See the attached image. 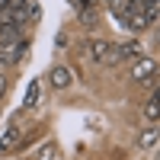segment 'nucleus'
Returning a JSON list of instances; mask_svg holds the SVG:
<instances>
[{"label": "nucleus", "mask_w": 160, "mask_h": 160, "mask_svg": "<svg viewBox=\"0 0 160 160\" xmlns=\"http://www.w3.org/2000/svg\"><path fill=\"white\" fill-rule=\"evenodd\" d=\"M106 51H109V42H106V38H90L87 42V55L93 61H106Z\"/></svg>", "instance_id": "6"}, {"label": "nucleus", "mask_w": 160, "mask_h": 160, "mask_svg": "<svg viewBox=\"0 0 160 160\" xmlns=\"http://www.w3.org/2000/svg\"><path fill=\"white\" fill-rule=\"evenodd\" d=\"M35 160H55V144H45V148H38Z\"/></svg>", "instance_id": "10"}, {"label": "nucleus", "mask_w": 160, "mask_h": 160, "mask_svg": "<svg viewBox=\"0 0 160 160\" xmlns=\"http://www.w3.org/2000/svg\"><path fill=\"white\" fill-rule=\"evenodd\" d=\"M157 141H160V131H157L154 125H148V128H141V135H138V141H135V148H138V151H151Z\"/></svg>", "instance_id": "4"}, {"label": "nucleus", "mask_w": 160, "mask_h": 160, "mask_svg": "<svg viewBox=\"0 0 160 160\" xmlns=\"http://www.w3.org/2000/svg\"><path fill=\"white\" fill-rule=\"evenodd\" d=\"M19 141H22V128H19V125H10V128L3 131V138H0V151H13Z\"/></svg>", "instance_id": "5"}, {"label": "nucleus", "mask_w": 160, "mask_h": 160, "mask_svg": "<svg viewBox=\"0 0 160 160\" xmlns=\"http://www.w3.org/2000/svg\"><path fill=\"white\" fill-rule=\"evenodd\" d=\"M26 106H35L38 102V80H32L29 83V90H26V99H22Z\"/></svg>", "instance_id": "9"}, {"label": "nucleus", "mask_w": 160, "mask_h": 160, "mask_svg": "<svg viewBox=\"0 0 160 160\" xmlns=\"http://www.w3.org/2000/svg\"><path fill=\"white\" fill-rule=\"evenodd\" d=\"M48 80H51V87H55V90H68V87H71V80H74V74H71L68 68H55Z\"/></svg>", "instance_id": "7"}, {"label": "nucleus", "mask_w": 160, "mask_h": 160, "mask_svg": "<svg viewBox=\"0 0 160 160\" xmlns=\"http://www.w3.org/2000/svg\"><path fill=\"white\" fill-rule=\"evenodd\" d=\"M144 118H148V122H157L160 118V87L151 93V99L144 102Z\"/></svg>", "instance_id": "8"}, {"label": "nucleus", "mask_w": 160, "mask_h": 160, "mask_svg": "<svg viewBox=\"0 0 160 160\" xmlns=\"http://www.w3.org/2000/svg\"><path fill=\"white\" fill-rule=\"evenodd\" d=\"M26 48H29L26 38H16V42H0V64H3V68L19 64V61L26 58Z\"/></svg>", "instance_id": "1"}, {"label": "nucleus", "mask_w": 160, "mask_h": 160, "mask_svg": "<svg viewBox=\"0 0 160 160\" xmlns=\"http://www.w3.org/2000/svg\"><path fill=\"white\" fill-rule=\"evenodd\" d=\"M7 3H10V0H0V7H7Z\"/></svg>", "instance_id": "13"}, {"label": "nucleus", "mask_w": 160, "mask_h": 160, "mask_svg": "<svg viewBox=\"0 0 160 160\" xmlns=\"http://www.w3.org/2000/svg\"><path fill=\"white\" fill-rule=\"evenodd\" d=\"M138 51H141L138 42H118V45H109L102 64H122V61H128V58H138Z\"/></svg>", "instance_id": "2"}, {"label": "nucleus", "mask_w": 160, "mask_h": 160, "mask_svg": "<svg viewBox=\"0 0 160 160\" xmlns=\"http://www.w3.org/2000/svg\"><path fill=\"white\" fill-rule=\"evenodd\" d=\"M157 61L154 58H135V64H131V80L135 83H151V80L157 77Z\"/></svg>", "instance_id": "3"}, {"label": "nucleus", "mask_w": 160, "mask_h": 160, "mask_svg": "<svg viewBox=\"0 0 160 160\" xmlns=\"http://www.w3.org/2000/svg\"><path fill=\"white\" fill-rule=\"evenodd\" d=\"M3 93H7V77L0 74V99H3Z\"/></svg>", "instance_id": "12"}, {"label": "nucleus", "mask_w": 160, "mask_h": 160, "mask_svg": "<svg viewBox=\"0 0 160 160\" xmlns=\"http://www.w3.org/2000/svg\"><path fill=\"white\" fill-rule=\"evenodd\" d=\"M80 19H83V22L90 26V19H93V10H90V7H83V10H80Z\"/></svg>", "instance_id": "11"}]
</instances>
